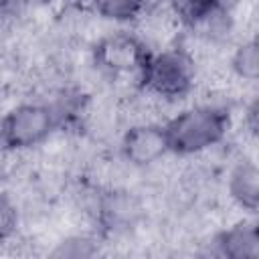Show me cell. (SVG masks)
<instances>
[{"mask_svg":"<svg viewBox=\"0 0 259 259\" xmlns=\"http://www.w3.org/2000/svg\"><path fill=\"white\" fill-rule=\"evenodd\" d=\"M164 130L172 154H200L225 140L229 130V111L223 105L202 103L170 117L164 123Z\"/></svg>","mask_w":259,"mask_h":259,"instance_id":"6da1fadb","label":"cell"},{"mask_svg":"<svg viewBox=\"0 0 259 259\" xmlns=\"http://www.w3.org/2000/svg\"><path fill=\"white\" fill-rule=\"evenodd\" d=\"M140 87L164 101L182 99L194 87V61L184 49L152 53L142 71Z\"/></svg>","mask_w":259,"mask_h":259,"instance_id":"7a4b0ae2","label":"cell"},{"mask_svg":"<svg viewBox=\"0 0 259 259\" xmlns=\"http://www.w3.org/2000/svg\"><path fill=\"white\" fill-rule=\"evenodd\" d=\"M57 127V113L45 103H20L4 113L0 142L8 150H28L45 144Z\"/></svg>","mask_w":259,"mask_h":259,"instance_id":"3957f363","label":"cell"},{"mask_svg":"<svg viewBox=\"0 0 259 259\" xmlns=\"http://www.w3.org/2000/svg\"><path fill=\"white\" fill-rule=\"evenodd\" d=\"M150 55V47L138 34L125 30L107 32L101 38H97L93 47L95 65L111 77L136 75L140 79Z\"/></svg>","mask_w":259,"mask_h":259,"instance_id":"277c9868","label":"cell"},{"mask_svg":"<svg viewBox=\"0 0 259 259\" xmlns=\"http://www.w3.org/2000/svg\"><path fill=\"white\" fill-rule=\"evenodd\" d=\"M119 150L130 166H152L170 152L164 123H132L121 136Z\"/></svg>","mask_w":259,"mask_h":259,"instance_id":"5b68a950","label":"cell"},{"mask_svg":"<svg viewBox=\"0 0 259 259\" xmlns=\"http://www.w3.org/2000/svg\"><path fill=\"white\" fill-rule=\"evenodd\" d=\"M219 255L229 259H255L259 257V235L253 223H237L214 237Z\"/></svg>","mask_w":259,"mask_h":259,"instance_id":"8992f818","label":"cell"},{"mask_svg":"<svg viewBox=\"0 0 259 259\" xmlns=\"http://www.w3.org/2000/svg\"><path fill=\"white\" fill-rule=\"evenodd\" d=\"M229 196L233 202L247 210L255 212L259 204V170L255 162L241 160L229 174Z\"/></svg>","mask_w":259,"mask_h":259,"instance_id":"52a82bcc","label":"cell"},{"mask_svg":"<svg viewBox=\"0 0 259 259\" xmlns=\"http://www.w3.org/2000/svg\"><path fill=\"white\" fill-rule=\"evenodd\" d=\"M95 14L103 20L130 22L138 20L148 6V0H91Z\"/></svg>","mask_w":259,"mask_h":259,"instance_id":"ba28073f","label":"cell"},{"mask_svg":"<svg viewBox=\"0 0 259 259\" xmlns=\"http://www.w3.org/2000/svg\"><path fill=\"white\" fill-rule=\"evenodd\" d=\"M231 73L241 81L255 83L259 77V49L255 38L243 40L231 57Z\"/></svg>","mask_w":259,"mask_h":259,"instance_id":"9c48e42d","label":"cell"},{"mask_svg":"<svg viewBox=\"0 0 259 259\" xmlns=\"http://www.w3.org/2000/svg\"><path fill=\"white\" fill-rule=\"evenodd\" d=\"M166 6L178 18L180 24L196 26L219 8V2L217 0H166Z\"/></svg>","mask_w":259,"mask_h":259,"instance_id":"30bf717a","label":"cell"},{"mask_svg":"<svg viewBox=\"0 0 259 259\" xmlns=\"http://www.w3.org/2000/svg\"><path fill=\"white\" fill-rule=\"evenodd\" d=\"M18 212L8 196H0V243H6L16 231Z\"/></svg>","mask_w":259,"mask_h":259,"instance_id":"8fae6325","label":"cell"}]
</instances>
